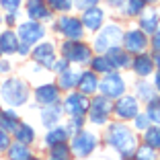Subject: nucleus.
Wrapping results in <instances>:
<instances>
[{
	"instance_id": "nucleus-24",
	"label": "nucleus",
	"mask_w": 160,
	"mask_h": 160,
	"mask_svg": "<svg viewBox=\"0 0 160 160\" xmlns=\"http://www.w3.org/2000/svg\"><path fill=\"white\" fill-rule=\"evenodd\" d=\"M12 133H14V140L19 144H25V146L33 144V140H35V129L31 125H27V123H19V127Z\"/></svg>"
},
{
	"instance_id": "nucleus-15",
	"label": "nucleus",
	"mask_w": 160,
	"mask_h": 160,
	"mask_svg": "<svg viewBox=\"0 0 160 160\" xmlns=\"http://www.w3.org/2000/svg\"><path fill=\"white\" fill-rule=\"evenodd\" d=\"M58 99H60V88L53 84H43L39 86V88H35V101H37L39 105H53L58 103Z\"/></svg>"
},
{
	"instance_id": "nucleus-14",
	"label": "nucleus",
	"mask_w": 160,
	"mask_h": 160,
	"mask_svg": "<svg viewBox=\"0 0 160 160\" xmlns=\"http://www.w3.org/2000/svg\"><path fill=\"white\" fill-rule=\"evenodd\" d=\"M33 58L37 64H43V68L52 70L53 64H56V52H53L52 43H41L33 49Z\"/></svg>"
},
{
	"instance_id": "nucleus-2",
	"label": "nucleus",
	"mask_w": 160,
	"mask_h": 160,
	"mask_svg": "<svg viewBox=\"0 0 160 160\" xmlns=\"http://www.w3.org/2000/svg\"><path fill=\"white\" fill-rule=\"evenodd\" d=\"M0 97H2L4 103H8L10 107H19V105L27 103L29 88L19 78H8L0 84Z\"/></svg>"
},
{
	"instance_id": "nucleus-32",
	"label": "nucleus",
	"mask_w": 160,
	"mask_h": 160,
	"mask_svg": "<svg viewBox=\"0 0 160 160\" xmlns=\"http://www.w3.org/2000/svg\"><path fill=\"white\" fill-rule=\"evenodd\" d=\"M133 154H136V160H156V150L150 146H138Z\"/></svg>"
},
{
	"instance_id": "nucleus-37",
	"label": "nucleus",
	"mask_w": 160,
	"mask_h": 160,
	"mask_svg": "<svg viewBox=\"0 0 160 160\" xmlns=\"http://www.w3.org/2000/svg\"><path fill=\"white\" fill-rule=\"evenodd\" d=\"M19 6H21V0H0V8L8 10V12H17Z\"/></svg>"
},
{
	"instance_id": "nucleus-46",
	"label": "nucleus",
	"mask_w": 160,
	"mask_h": 160,
	"mask_svg": "<svg viewBox=\"0 0 160 160\" xmlns=\"http://www.w3.org/2000/svg\"><path fill=\"white\" fill-rule=\"evenodd\" d=\"M152 62H154V68H158V72H160V53H154Z\"/></svg>"
},
{
	"instance_id": "nucleus-50",
	"label": "nucleus",
	"mask_w": 160,
	"mask_h": 160,
	"mask_svg": "<svg viewBox=\"0 0 160 160\" xmlns=\"http://www.w3.org/2000/svg\"><path fill=\"white\" fill-rule=\"evenodd\" d=\"M49 160H60V158H49Z\"/></svg>"
},
{
	"instance_id": "nucleus-23",
	"label": "nucleus",
	"mask_w": 160,
	"mask_h": 160,
	"mask_svg": "<svg viewBox=\"0 0 160 160\" xmlns=\"http://www.w3.org/2000/svg\"><path fill=\"white\" fill-rule=\"evenodd\" d=\"M105 56H107V60L111 62V66H113V68H125V66L132 64L127 52H123L121 47H113V49H111L109 53H105Z\"/></svg>"
},
{
	"instance_id": "nucleus-30",
	"label": "nucleus",
	"mask_w": 160,
	"mask_h": 160,
	"mask_svg": "<svg viewBox=\"0 0 160 160\" xmlns=\"http://www.w3.org/2000/svg\"><path fill=\"white\" fill-rule=\"evenodd\" d=\"M144 140H146V146L158 150V148H160V127H158V125L148 127L146 133H144Z\"/></svg>"
},
{
	"instance_id": "nucleus-12",
	"label": "nucleus",
	"mask_w": 160,
	"mask_h": 160,
	"mask_svg": "<svg viewBox=\"0 0 160 160\" xmlns=\"http://www.w3.org/2000/svg\"><path fill=\"white\" fill-rule=\"evenodd\" d=\"M123 45H125V52L129 53H142L148 47V39L146 33H142L140 29H132L123 35Z\"/></svg>"
},
{
	"instance_id": "nucleus-48",
	"label": "nucleus",
	"mask_w": 160,
	"mask_h": 160,
	"mask_svg": "<svg viewBox=\"0 0 160 160\" xmlns=\"http://www.w3.org/2000/svg\"><path fill=\"white\" fill-rule=\"evenodd\" d=\"M154 86H156V88L160 90V72H158V74H156V80H154Z\"/></svg>"
},
{
	"instance_id": "nucleus-5",
	"label": "nucleus",
	"mask_w": 160,
	"mask_h": 160,
	"mask_svg": "<svg viewBox=\"0 0 160 160\" xmlns=\"http://www.w3.org/2000/svg\"><path fill=\"white\" fill-rule=\"evenodd\" d=\"M99 88L103 92V97H107V99H119V97L125 94V80L119 74L111 72L99 82Z\"/></svg>"
},
{
	"instance_id": "nucleus-43",
	"label": "nucleus",
	"mask_w": 160,
	"mask_h": 160,
	"mask_svg": "<svg viewBox=\"0 0 160 160\" xmlns=\"http://www.w3.org/2000/svg\"><path fill=\"white\" fill-rule=\"evenodd\" d=\"M10 70V62L8 60H0V74H6Z\"/></svg>"
},
{
	"instance_id": "nucleus-11",
	"label": "nucleus",
	"mask_w": 160,
	"mask_h": 160,
	"mask_svg": "<svg viewBox=\"0 0 160 160\" xmlns=\"http://www.w3.org/2000/svg\"><path fill=\"white\" fill-rule=\"evenodd\" d=\"M113 111H115V115L121 117V119H133L138 113H140V105H138L136 97H127V94H123V97L117 99Z\"/></svg>"
},
{
	"instance_id": "nucleus-27",
	"label": "nucleus",
	"mask_w": 160,
	"mask_h": 160,
	"mask_svg": "<svg viewBox=\"0 0 160 160\" xmlns=\"http://www.w3.org/2000/svg\"><path fill=\"white\" fill-rule=\"evenodd\" d=\"M6 150H8V160H29V158H31V150H29V146L19 144V142L10 144Z\"/></svg>"
},
{
	"instance_id": "nucleus-19",
	"label": "nucleus",
	"mask_w": 160,
	"mask_h": 160,
	"mask_svg": "<svg viewBox=\"0 0 160 160\" xmlns=\"http://www.w3.org/2000/svg\"><path fill=\"white\" fill-rule=\"evenodd\" d=\"M132 66H133V72L140 76H148L152 74V70H154V62H152L150 56H146V53H138L136 60L132 62Z\"/></svg>"
},
{
	"instance_id": "nucleus-51",
	"label": "nucleus",
	"mask_w": 160,
	"mask_h": 160,
	"mask_svg": "<svg viewBox=\"0 0 160 160\" xmlns=\"http://www.w3.org/2000/svg\"><path fill=\"white\" fill-rule=\"evenodd\" d=\"M0 113H2V105H0Z\"/></svg>"
},
{
	"instance_id": "nucleus-6",
	"label": "nucleus",
	"mask_w": 160,
	"mask_h": 160,
	"mask_svg": "<svg viewBox=\"0 0 160 160\" xmlns=\"http://www.w3.org/2000/svg\"><path fill=\"white\" fill-rule=\"evenodd\" d=\"M88 97H84L82 92H70L64 101V111H66L70 117H84V113L88 111Z\"/></svg>"
},
{
	"instance_id": "nucleus-10",
	"label": "nucleus",
	"mask_w": 160,
	"mask_h": 160,
	"mask_svg": "<svg viewBox=\"0 0 160 160\" xmlns=\"http://www.w3.org/2000/svg\"><path fill=\"white\" fill-rule=\"evenodd\" d=\"M43 35H45V29H43L41 25L37 23V21H29V23H23V25L19 27V33H17V37H19L23 43L31 45V43L41 41Z\"/></svg>"
},
{
	"instance_id": "nucleus-1",
	"label": "nucleus",
	"mask_w": 160,
	"mask_h": 160,
	"mask_svg": "<svg viewBox=\"0 0 160 160\" xmlns=\"http://www.w3.org/2000/svg\"><path fill=\"white\" fill-rule=\"evenodd\" d=\"M107 142L109 146H113L121 156L129 158L138 148V138L133 133L132 127H127L125 123H111L107 129Z\"/></svg>"
},
{
	"instance_id": "nucleus-8",
	"label": "nucleus",
	"mask_w": 160,
	"mask_h": 160,
	"mask_svg": "<svg viewBox=\"0 0 160 160\" xmlns=\"http://www.w3.org/2000/svg\"><path fill=\"white\" fill-rule=\"evenodd\" d=\"M88 109H90V121L92 123H97V125H103V123H107V117H109V113H111V103H109V99L107 97H94L92 101H90V105H88Z\"/></svg>"
},
{
	"instance_id": "nucleus-16",
	"label": "nucleus",
	"mask_w": 160,
	"mask_h": 160,
	"mask_svg": "<svg viewBox=\"0 0 160 160\" xmlns=\"http://www.w3.org/2000/svg\"><path fill=\"white\" fill-rule=\"evenodd\" d=\"M27 14L31 17V21H47L52 17L49 6L43 0H27Z\"/></svg>"
},
{
	"instance_id": "nucleus-39",
	"label": "nucleus",
	"mask_w": 160,
	"mask_h": 160,
	"mask_svg": "<svg viewBox=\"0 0 160 160\" xmlns=\"http://www.w3.org/2000/svg\"><path fill=\"white\" fill-rule=\"evenodd\" d=\"M97 2H99V0H74V4L78 6V8H82V10L90 8V6H97Z\"/></svg>"
},
{
	"instance_id": "nucleus-28",
	"label": "nucleus",
	"mask_w": 160,
	"mask_h": 160,
	"mask_svg": "<svg viewBox=\"0 0 160 160\" xmlns=\"http://www.w3.org/2000/svg\"><path fill=\"white\" fill-rule=\"evenodd\" d=\"M136 94L148 103L156 97V86H152V82H148V80H140V82H136Z\"/></svg>"
},
{
	"instance_id": "nucleus-36",
	"label": "nucleus",
	"mask_w": 160,
	"mask_h": 160,
	"mask_svg": "<svg viewBox=\"0 0 160 160\" xmlns=\"http://www.w3.org/2000/svg\"><path fill=\"white\" fill-rule=\"evenodd\" d=\"M82 125H84V117H70V121H68V133H78L80 129H82Z\"/></svg>"
},
{
	"instance_id": "nucleus-22",
	"label": "nucleus",
	"mask_w": 160,
	"mask_h": 160,
	"mask_svg": "<svg viewBox=\"0 0 160 160\" xmlns=\"http://www.w3.org/2000/svg\"><path fill=\"white\" fill-rule=\"evenodd\" d=\"M78 88L82 94H92L94 90L99 88V80H97V74L94 72H82L78 80Z\"/></svg>"
},
{
	"instance_id": "nucleus-53",
	"label": "nucleus",
	"mask_w": 160,
	"mask_h": 160,
	"mask_svg": "<svg viewBox=\"0 0 160 160\" xmlns=\"http://www.w3.org/2000/svg\"><path fill=\"white\" fill-rule=\"evenodd\" d=\"M125 160H133V158H125Z\"/></svg>"
},
{
	"instance_id": "nucleus-40",
	"label": "nucleus",
	"mask_w": 160,
	"mask_h": 160,
	"mask_svg": "<svg viewBox=\"0 0 160 160\" xmlns=\"http://www.w3.org/2000/svg\"><path fill=\"white\" fill-rule=\"evenodd\" d=\"M8 146H10V138H8V133H6L4 129H0V150H6Z\"/></svg>"
},
{
	"instance_id": "nucleus-7",
	"label": "nucleus",
	"mask_w": 160,
	"mask_h": 160,
	"mask_svg": "<svg viewBox=\"0 0 160 160\" xmlns=\"http://www.w3.org/2000/svg\"><path fill=\"white\" fill-rule=\"evenodd\" d=\"M97 148V136L92 132H78L72 140V152L80 158H86Z\"/></svg>"
},
{
	"instance_id": "nucleus-26",
	"label": "nucleus",
	"mask_w": 160,
	"mask_h": 160,
	"mask_svg": "<svg viewBox=\"0 0 160 160\" xmlns=\"http://www.w3.org/2000/svg\"><path fill=\"white\" fill-rule=\"evenodd\" d=\"M68 140V129L66 127H49V132H47L45 136V144L47 146H56V144H64V142Z\"/></svg>"
},
{
	"instance_id": "nucleus-38",
	"label": "nucleus",
	"mask_w": 160,
	"mask_h": 160,
	"mask_svg": "<svg viewBox=\"0 0 160 160\" xmlns=\"http://www.w3.org/2000/svg\"><path fill=\"white\" fill-rule=\"evenodd\" d=\"M133 121H136V129H144V132H146L148 127H150V119H148V115L138 113L136 117H133Z\"/></svg>"
},
{
	"instance_id": "nucleus-45",
	"label": "nucleus",
	"mask_w": 160,
	"mask_h": 160,
	"mask_svg": "<svg viewBox=\"0 0 160 160\" xmlns=\"http://www.w3.org/2000/svg\"><path fill=\"white\" fill-rule=\"evenodd\" d=\"M17 12H8V14H4V21H6V25H12L14 21H17V17H14Z\"/></svg>"
},
{
	"instance_id": "nucleus-4",
	"label": "nucleus",
	"mask_w": 160,
	"mask_h": 160,
	"mask_svg": "<svg viewBox=\"0 0 160 160\" xmlns=\"http://www.w3.org/2000/svg\"><path fill=\"white\" fill-rule=\"evenodd\" d=\"M62 56L66 62H74V64H86L92 58L90 47L82 41H66L62 45Z\"/></svg>"
},
{
	"instance_id": "nucleus-29",
	"label": "nucleus",
	"mask_w": 160,
	"mask_h": 160,
	"mask_svg": "<svg viewBox=\"0 0 160 160\" xmlns=\"http://www.w3.org/2000/svg\"><path fill=\"white\" fill-rule=\"evenodd\" d=\"M90 64H92V72H103V74H111V72H113V66H111V62L107 60V56L90 58Z\"/></svg>"
},
{
	"instance_id": "nucleus-9",
	"label": "nucleus",
	"mask_w": 160,
	"mask_h": 160,
	"mask_svg": "<svg viewBox=\"0 0 160 160\" xmlns=\"http://www.w3.org/2000/svg\"><path fill=\"white\" fill-rule=\"evenodd\" d=\"M58 31L62 35H66L68 41H80L82 35H84V27H82L80 19H76V17H62L58 21Z\"/></svg>"
},
{
	"instance_id": "nucleus-17",
	"label": "nucleus",
	"mask_w": 160,
	"mask_h": 160,
	"mask_svg": "<svg viewBox=\"0 0 160 160\" xmlns=\"http://www.w3.org/2000/svg\"><path fill=\"white\" fill-rule=\"evenodd\" d=\"M158 25H160V14L156 10H148L140 17V31L142 33H148L152 35L154 31H158Z\"/></svg>"
},
{
	"instance_id": "nucleus-33",
	"label": "nucleus",
	"mask_w": 160,
	"mask_h": 160,
	"mask_svg": "<svg viewBox=\"0 0 160 160\" xmlns=\"http://www.w3.org/2000/svg\"><path fill=\"white\" fill-rule=\"evenodd\" d=\"M52 158L68 160V158H70V146H66V142H64V144H56V146H52Z\"/></svg>"
},
{
	"instance_id": "nucleus-3",
	"label": "nucleus",
	"mask_w": 160,
	"mask_h": 160,
	"mask_svg": "<svg viewBox=\"0 0 160 160\" xmlns=\"http://www.w3.org/2000/svg\"><path fill=\"white\" fill-rule=\"evenodd\" d=\"M121 39H123L121 27H117V25H107V27L97 35V39H94V52L99 53V56H105V53H109L113 47H119Z\"/></svg>"
},
{
	"instance_id": "nucleus-49",
	"label": "nucleus",
	"mask_w": 160,
	"mask_h": 160,
	"mask_svg": "<svg viewBox=\"0 0 160 160\" xmlns=\"http://www.w3.org/2000/svg\"><path fill=\"white\" fill-rule=\"evenodd\" d=\"M144 2H158V0H144Z\"/></svg>"
},
{
	"instance_id": "nucleus-42",
	"label": "nucleus",
	"mask_w": 160,
	"mask_h": 160,
	"mask_svg": "<svg viewBox=\"0 0 160 160\" xmlns=\"http://www.w3.org/2000/svg\"><path fill=\"white\" fill-rule=\"evenodd\" d=\"M68 68V62L66 60H60V62H56V64H53V68L52 70H58V72H64Z\"/></svg>"
},
{
	"instance_id": "nucleus-20",
	"label": "nucleus",
	"mask_w": 160,
	"mask_h": 160,
	"mask_svg": "<svg viewBox=\"0 0 160 160\" xmlns=\"http://www.w3.org/2000/svg\"><path fill=\"white\" fill-rule=\"evenodd\" d=\"M19 47V37L12 31H2L0 33V56L4 53H14Z\"/></svg>"
},
{
	"instance_id": "nucleus-47",
	"label": "nucleus",
	"mask_w": 160,
	"mask_h": 160,
	"mask_svg": "<svg viewBox=\"0 0 160 160\" xmlns=\"http://www.w3.org/2000/svg\"><path fill=\"white\" fill-rule=\"evenodd\" d=\"M123 2H125V0H109V4H111V6H121Z\"/></svg>"
},
{
	"instance_id": "nucleus-54",
	"label": "nucleus",
	"mask_w": 160,
	"mask_h": 160,
	"mask_svg": "<svg viewBox=\"0 0 160 160\" xmlns=\"http://www.w3.org/2000/svg\"><path fill=\"white\" fill-rule=\"evenodd\" d=\"M0 21H2V17H0ZM0 33H2V31H0Z\"/></svg>"
},
{
	"instance_id": "nucleus-13",
	"label": "nucleus",
	"mask_w": 160,
	"mask_h": 160,
	"mask_svg": "<svg viewBox=\"0 0 160 160\" xmlns=\"http://www.w3.org/2000/svg\"><path fill=\"white\" fill-rule=\"evenodd\" d=\"M103 21H105L103 8H99V6H90V8L84 10L80 23H82V27L88 29V31H99V29L103 27Z\"/></svg>"
},
{
	"instance_id": "nucleus-18",
	"label": "nucleus",
	"mask_w": 160,
	"mask_h": 160,
	"mask_svg": "<svg viewBox=\"0 0 160 160\" xmlns=\"http://www.w3.org/2000/svg\"><path fill=\"white\" fill-rule=\"evenodd\" d=\"M82 72L74 70V68H66L64 72H60V82H58V88H64V90H72L78 86V80Z\"/></svg>"
},
{
	"instance_id": "nucleus-34",
	"label": "nucleus",
	"mask_w": 160,
	"mask_h": 160,
	"mask_svg": "<svg viewBox=\"0 0 160 160\" xmlns=\"http://www.w3.org/2000/svg\"><path fill=\"white\" fill-rule=\"evenodd\" d=\"M144 6H146L144 0H127L125 12L127 14H142V12H144Z\"/></svg>"
},
{
	"instance_id": "nucleus-41",
	"label": "nucleus",
	"mask_w": 160,
	"mask_h": 160,
	"mask_svg": "<svg viewBox=\"0 0 160 160\" xmlns=\"http://www.w3.org/2000/svg\"><path fill=\"white\" fill-rule=\"evenodd\" d=\"M152 47H154L156 53H160V31H154V33H152Z\"/></svg>"
},
{
	"instance_id": "nucleus-52",
	"label": "nucleus",
	"mask_w": 160,
	"mask_h": 160,
	"mask_svg": "<svg viewBox=\"0 0 160 160\" xmlns=\"http://www.w3.org/2000/svg\"><path fill=\"white\" fill-rule=\"evenodd\" d=\"M29 160H37V158H29Z\"/></svg>"
},
{
	"instance_id": "nucleus-25",
	"label": "nucleus",
	"mask_w": 160,
	"mask_h": 160,
	"mask_svg": "<svg viewBox=\"0 0 160 160\" xmlns=\"http://www.w3.org/2000/svg\"><path fill=\"white\" fill-rule=\"evenodd\" d=\"M19 127V115L14 113L12 109H6L0 113V129H4L6 133L8 132H14Z\"/></svg>"
},
{
	"instance_id": "nucleus-31",
	"label": "nucleus",
	"mask_w": 160,
	"mask_h": 160,
	"mask_svg": "<svg viewBox=\"0 0 160 160\" xmlns=\"http://www.w3.org/2000/svg\"><path fill=\"white\" fill-rule=\"evenodd\" d=\"M148 119L154 123H160V97H154L152 101H148Z\"/></svg>"
},
{
	"instance_id": "nucleus-35",
	"label": "nucleus",
	"mask_w": 160,
	"mask_h": 160,
	"mask_svg": "<svg viewBox=\"0 0 160 160\" xmlns=\"http://www.w3.org/2000/svg\"><path fill=\"white\" fill-rule=\"evenodd\" d=\"M47 4L52 6L53 10H60V12H68V10L74 6L72 0H47Z\"/></svg>"
},
{
	"instance_id": "nucleus-21",
	"label": "nucleus",
	"mask_w": 160,
	"mask_h": 160,
	"mask_svg": "<svg viewBox=\"0 0 160 160\" xmlns=\"http://www.w3.org/2000/svg\"><path fill=\"white\" fill-rule=\"evenodd\" d=\"M62 111H64V109H62L58 103L47 105V107L43 109V113H41V121H43V125H45V127H53V125H58V121H60V117H62Z\"/></svg>"
},
{
	"instance_id": "nucleus-44",
	"label": "nucleus",
	"mask_w": 160,
	"mask_h": 160,
	"mask_svg": "<svg viewBox=\"0 0 160 160\" xmlns=\"http://www.w3.org/2000/svg\"><path fill=\"white\" fill-rule=\"evenodd\" d=\"M17 53H19V56H27V53H29V45H27V43H19Z\"/></svg>"
}]
</instances>
